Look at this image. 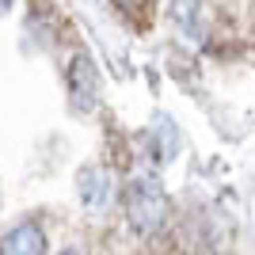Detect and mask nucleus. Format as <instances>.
I'll use <instances>...</instances> for the list:
<instances>
[{"instance_id":"nucleus-4","label":"nucleus","mask_w":255,"mask_h":255,"mask_svg":"<svg viewBox=\"0 0 255 255\" xmlns=\"http://www.w3.org/2000/svg\"><path fill=\"white\" fill-rule=\"evenodd\" d=\"M65 255H84V252H80V248H69V252H65Z\"/></svg>"},{"instance_id":"nucleus-3","label":"nucleus","mask_w":255,"mask_h":255,"mask_svg":"<svg viewBox=\"0 0 255 255\" xmlns=\"http://www.w3.org/2000/svg\"><path fill=\"white\" fill-rule=\"evenodd\" d=\"M69 84H73V103L88 107L92 99H96V92H99V76H96V69H92L84 57H76V61L69 65Z\"/></svg>"},{"instance_id":"nucleus-2","label":"nucleus","mask_w":255,"mask_h":255,"mask_svg":"<svg viewBox=\"0 0 255 255\" xmlns=\"http://www.w3.org/2000/svg\"><path fill=\"white\" fill-rule=\"evenodd\" d=\"M0 255H46V236L38 225L23 221L15 225V229H8L4 233V240H0Z\"/></svg>"},{"instance_id":"nucleus-5","label":"nucleus","mask_w":255,"mask_h":255,"mask_svg":"<svg viewBox=\"0 0 255 255\" xmlns=\"http://www.w3.org/2000/svg\"><path fill=\"white\" fill-rule=\"evenodd\" d=\"M0 4H8V0H0Z\"/></svg>"},{"instance_id":"nucleus-1","label":"nucleus","mask_w":255,"mask_h":255,"mask_svg":"<svg viewBox=\"0 0 255 255\" xmlns=\"http://www.w3.org/2000/svg\"><path fill=\"white\" fill-rule=\"evenodd\" d=\"M126 206H129V221H133V229H141V233H152V229L160 225V217H164V198H160L156 183H149V179L129 183Z\"/></svg>"}]
</instances>
